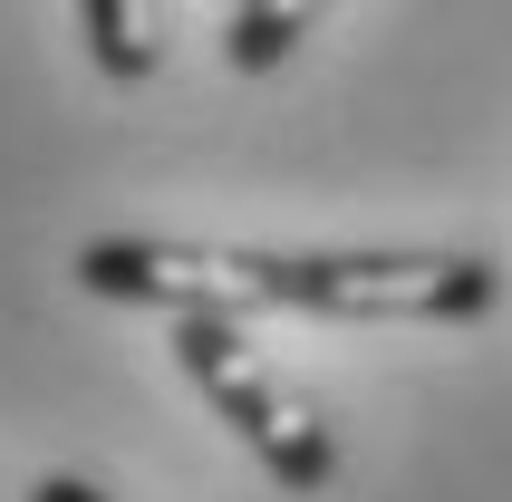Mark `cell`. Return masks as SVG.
<instances>
[{
  "label": "cell",
  "mask_w": 512,
  "mask_h": 502,
  "mask_svg": "<svg viewBox=\"0 0 512 502\" xmlns=\"http://www.w3.org/2000/svg\"><path fill=\"white\" fill-rule=\"evenodd\" d=\"M174 348H184V367H194V387L242 425V445H252L290 493H319V483L339 474V454H329L319 416L252 358V348H242V329H232L223 309H184V338H174Z\"/></svg>",
  "instance_id": "obj_1"
},
{
  "label": "cell",
  "mask_w": 512,
  "mask_h": 502,
  "mask_svg": "<svg viewBox=\"0 0 512 502\" xmlns=\"http://www.w3.org/2000/svg\"><path fill=\"white\" fill-rule=\"evenodd\" d=\"M329 10V0H242L232 10V39H223V58L242 68V78H261V68H281L300 39H310V20Z\"/></svg>",
  "instance_id": "obj_4"
},
{
  "label": "cell",
  "mask_w": 512,
  "mask_h": 502,
  "mask_svg": "<svg viewBox=\"0 0 512 502\" xmlns=\"http://www.w3.org/2000/svg\"><path fill=\"white\" fill-rule=\"evenodd\" d=\"M493 261L474 251H329L290 261V309L319 319H474L493 309Z\"/></svg>",
  "instance_id": "obj_2"
},
{
  "label": "cell",
  "mask_w": 512,
  "mask_h": 502,
  "mask_svg": "<svg viewBox=\"0 0 512 502\" xmlns=\"http://www.w3.org/2000/svg\"><path fill=\"white\" fill-rule=\"evenodd\" d=\"M78 290L97 300H145V309H290V261L281 251H213V242H87Z\"/></svg>",
  "instance_id": "obj_3"
},
{
  "label": "cell",
  "mask_w": 512,
  "mask_h": 502,
  "mask_svg": "<svg viewBox=\"0 0 512 502\" xmlns=\"http://www.w3.org/2000/svg\"><path fill=\"white\" fill-rule=\"evenodd\" d=\"M78 29L107 78H155V0H78Z\"/></svg>",
  "instance_id": "obj_5"
},
{
  "label": "cell",
  "mask_w": 512,
  "mask_h": 502,
  "mask_svg": "<svg viewBox=\"0 0 512 502\" xmlns=\"http://www.w3.org/2000/svg\"><path fill=\"white\" fill-rule=\"evenodd\" d=\"M29 502H107V493H87L78 474H49V483H39V493H29Z\"/></svg>",
  "instance_id": "obj_6"
}]
</instances>
